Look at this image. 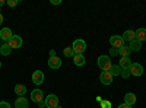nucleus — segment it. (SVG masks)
I'll list each match as a JSON object with an SVG mask.
<instances>
[{
    "label": "nucleus",
    "instance_id": "c756f323",
    "mask_svg": "<svg viewBox=\"0 0 146 108\" xmlns=\"http://www.w3.org/2000/svg\"><path fill=\"white\" fill-rule=\"evenodd\" d=\"M38 107H40V108H45V101H41V102L38 104Z\"/></svg>",
    "mask_w": 146,
    "mask_h": 108
},
{
    "label": "nucleus",
    "instance_id": "cd10ccee",
    "mask_svg": "<svg viewBox=\"0 0 146 108\" xmlns=\"http://www.w3.org/2000/svg\"><path fill=\"white\" fill-rule=\"evenodd\" d=\"M118 108H133L131 105H127V104H121V105H118Z\"/></svg>",
    "mask_w": 146,
    "mask_h": 108
},
{
    "label": "nucleus",
    "instance_id": "39448f33",
    "mask_svg": "<svg viewBox=\"0 0 146 108\" xmlns=\"http://www.w3.org/2000/svg\"><path fill=\"white\" fill-rule=\"evenodd\" d=\"M44 101H45V107L47 108H56L58 105V97L57 95H53V93L48 95Z\"/></svg>",
    "mask_w": 146,
    "mask_h": 108
},
{
    "label": "nucleus",
    "instance_id": "c9c22d12",
    "mask_svg": "<svg viewBox=\"0 0 146 108\" xmlns=\"http://www.w3.org/2000/svg\"><path fill=\"white\" fill-rule=\"evenodd\" d=\"M0 69H2V62H0Z\"/></svg>",
    "mask_w": 146,
    "mask_h": 108
},
{
    "label": "nucleus",
    "instance_id": "6e6552de",
    "mask_svg": "<svg viewBox=\"0 0 146 108\" xmlns=\"http://www.w3.org/2000/svg\"><path fill=\"white\" fill-rule=\"evenodd\" d=\"M31 99L36 104H40L41 101H44V92L41 89H34L31 92Z\"/></svg>",
    "mask_w": 146,
    "mask_h": 108
},
{
    "label": "nucleus",
    "instance_id": "9d476101",
    "mask_svg": "<svg viewBox=\"0 0 146 108\" xmlns=\"http://www.w3.org/2000/svg\"><path fill=\"white\" fill-rule=\"evenodd\" d=\"M48 66H50V69H60L62 67V58L60 57H50L48 58Z\"/></svg>",
    "mask_w": 146,
    "mask_h": 108
},
{
    "label": "nucleus",
    "instance_id": "473e14b6",
    "mask_svg": "<svg viewBox=\"0 0 146 108\" xmlns=\"http://www.w3.org/2000/svg\"><path fill=\"white\" fill-rule=\"evenodd\" d=\"M2 23H3V15L0 13V25H2Z\"/></svg>",
    "mask_w": 146,
    "mask_h": 108
},
{
    "label": "nucleus",
    "instance_id": "f8f14e48",
    "mask_svg": "<svg viewBox=\"0 0 146 108\" xmlns=\"http://www.w3.org/2000/svg\"><path fill=\"white\" fill-rule=\"evenodd\" d=\"M123 40H124V41H129V42L135 41V40H136V32L133 31V29H127V31H124V34H123Z\"/></svg>",
    "mask_w": 146,
    "mask_h": 108
},
{
    "label": "nucleus",
    "instance_id": "bb28decb",
    "mask_svg": "<svg viewBox=\"0 0 146 108\" xmlns=\"http://www.w3.org/2000/svg\"><path fill=\"white\" fill-rule=\"evenodd\" d=\"M0 108H10V104L6 102V101H2L0 102Z\"/></svg>",
    "mask_w": 146,
    "mask_h": 108
},
{
    "label": "nucleus",
    "instance_id": "c85d7f7f",
    "mask_svg": "<svg viewBox=\"0 0 146 108\" xmlns=\"http://www.w3.org/2000/svg\"><path fill=\"white\" fill-rule=\"evenodd\" d=\"M62 3V0H51V5H60Z\"/></svg>",
    "mask_w": 146,
    "mask_h": 108
},
{
    "label": "nucleus",
    "instance_id": "aec40b11",
    "mask_svg": "<svg viewBox=\"0 0 146 108\" xmlns=\"http://www.w3.org/2000/svg\"><path fill=\"white\" fill-rule=\"evenodd\" d=\"M110 73L113 75V78H114V76H120V75H121V69H120V66H118V64H113L111 69H110Z\"/></svg>",
    "mask_w": 146,
    "mask_h": 108
},
{
    "label": "nucleus",
    "instance_id": "412c9836",
    "mask_svg": "<svg viewBox=\"0 0 146 108\" xmlns=\"http://www.w3.org/2000/svg\"><path fill=\"white\" fill-rule=\"evenodd\" d=\"M131 51H130V48H129V45H123L120 48V56L121 57H129V54H130Z\"/></svg>",
    "mask_w": 146,
    "mask_h": 108
},
{
    "label": "nucleus",
    "instance_id": "7c9ffc66",
    "mask_svg": "<svg viewBox=\"0 0 146 108\" xmlns=\"http://www.w3.org/2000/svg\"><path fill=\"white\" fill-rule=\"evenodd\" d=\"M110 107H111V104H110V102H104V108H110Z\"/></svg>",
    "mask_w": 146,
    "mask_h": 108
},
{
    "label": "nucleus",
    "instance_id": "5701e85b",
    "mask_svg": "<svg viewBox=\"0 0 146 108\" xmlns=\"http://www.w3.org/2000/svg\"><path fill=\"white\" fill-rule=\"evenodd\" d=\"M63 56L64 57H73V56H75V53H73V50H72V47H66V48L63 50Z\"/></svg>",
    "mask_w": 146,
    "mask_h": 108
},
{
    "label": "nucleus",
    "instance_id": "a211bd4d",
    "mask_svg": "<svg viewBox=\"0 0 146 108\" xmlns=\"http://www.w3.org/2000/svg\"><path fill=\"white\" fill-rule=\"evenodd\" d=\"M129 48H130V51H140V50H142V42L137 41V40L131 41L130 45H129Z\"/></svg>",
    "mask_w": 146,
    "mask_h": 108
},
{
    "label": "nucleus",
    "instance_id": "2f4dec72",
    "mask_svg": "<svg viewBox=\"0 0 146 108\" xmlns=\"http://www.w3.org/2000/svg\"><path fill=\"white\" fill-rule=\"evenodd\" d=\"M50 57H56V51H54V50L50 51Z\"/></svg>",
    "mask_w": 146,
    "mask_h": 108
},
{
    "label": "nucleus",
    "instance_id": "4be33fe9",
    "mask_svg": "<svg viewBox=\"0 0 146 108\" xmlns=\"http://www.w3.org/2000/svg\"><path fill=\"white\" fill-rule=\"evenodd\" d=\"M0 53H2L3 56H9V54L12 53V48H10L7 44H3L2 47H0Z\"/></svg>",
    "mask_w": 146,
    "mask_h": 108
},
{
    "label": "nucleus",
    "instance_id": "0eeeda50",
    "mask_svg": "<svg viewBox=\"0 0 146 108\" xmlns=\"http://www.w3.org/2000/svg\"><path fill=\"white\" fill-rule=\"evenodd\" d=\"M31 79H32V83H35V85H41V83H44L45 76H44V73L41 70H35L32 73V76H31Z\"/></svg>",
    "mask_w": 146,
    "mask_h": 108
},
{
    "label": "nucleus",
    "instance_id": "20e7f679",
    "mask_svg": "<svg viewBox=\"0 0 146 108\" xmlns=\"http://www.w3.org/2000/svg\"><path fill=\"white\" fill-rule=\"evenodd\" d=\"M7 45L10 47L12 50H16V48H21L22 47V38L19 37V35H13V37H12L9 41H7Z\"/></svg>",
    "mask_w": 146,
    "mask_h": 108
},
{
    "label": "nucleus",
    "instance_id": "7ed1b4c3",
    "mask_svg": "<svg viewBox=\"0 0 146 108\" xmlns=\"http://www.w3.org/2000/svg\"><path fill=\"white\" fill-rule=\"evenodd\" d=\"M129 70H130V75L136 76V78H139V76L143 75V66L140 63H131V66H130Z\"/></svg>",
    "mask_w": 146,
    "mask_h": 108
},
{
    "label": "nucleus",
    "instance_id": "423d86ee",
    "mask_svg": "<svg viewBox=\"0 0 146 108\" xmlns=\"http://www.w3.org/2000/svg\"><path fill=\"white\" fill-rule=\"evenodd\" d=\"M110 44H111V47H114V48H121V47L124 45V40H123V37H120V35H113V37L110 38Z\"/></svg>",
    "mask_w": 146,
    "mask_h": 108
},
{
    "label": "nucleus",
    "instance_id": "2eb2a0df",
    "mask_svg": "<svg viewBox=\"0 0 146 108\" xmlns=\"http://www.w3.org/2000/svg\"><path fill=\"white\" fill-rule=\"evenodd\" d=\"M120 69L121 70H126V69H130V66H131V60L129 58V57H121L120 58Z\"/></svg>",
    "mask_w": 146,
    "mask_h": 108
},
{
    "label": "nucleus",
    "instance_id": "dca6fc26",
    "mask_svg": "<svg viewBox=\"0 0 146 108\" xmlns=\"http://www.w3.org/2000/svg\"><path fill=\"white\" fill-rule=\"evenodd\" d=\"M135 32H136V40L137 41H140V42L146 41V28H139Z\"/></svg>",
    "mask_w": 146,
    "mask_h": 108
},
{
    "label": "nucleus",
    "instance_id": "393cba45",
    "mask_svg": "<svg viewBox=\"0 0 146 108\" xmlns=\"http://www.w3.org/2000/svg\"><path fill=\"white\" fill-rule=\"evenodd\" d=\"M123 79H127L129 76H130V70L129 69H126V70H121V75H120Z\"/></svg>",
    "mask_w": 146,
    "mask_h": 108
},
{
    "label": "nucleus",
    "instance_id": "b1692460",
    "mask_svg": "<svg viewBox=\"0 0 146 108\" xmlns=\"http://www.w3.org/2000/svg\"><path fill=\"white\" fill-rule=\"evenodd\" d=\"M120 54V48H114V47H111V50H110V56L111 57H115Z\"/></svg>",
    "mask_w": 146,
    "mask_h": 108
},
{
    "label": "nucleus",
    "instance_id": "4468645a",
    "mask_svg": "<svg viewBox=\"0 0 146 108\" xmlns=\"http://www.w3.org/2000/svg\"><path fill=\"white\" fill-rule=\"evenodd\" d=\"M28 99L25 97H19L16 101H15V108H28Z\"/></svg>",
    "mask_w": 146,
    "mask_h": 108
},
{
    "label": "nucleus",
    "instance_id": "a878e982",
    "mask_svg": "<svg viewBox=\"0 0 146 108\" xmlns=\"http://www.w3.org/2000/svg\"><path fill=\"white\" fill-rule=\"evenodd\" d=\"M10 7H15L16 5H18V0H9V2H6Z\"/></svg>",
    "mask_w": 146,
    "mask_h": 108
},
{
    "label": "nucleus",
    "instance_id": "72a5a7b5",
    "mask_svg": "<svg viewBox=\"0 0 146 108\" xmlns=\"http://www.w3.org/2000/svg\"><path fill=\"white\" fill-rule=\"evenodd\" d=\"M5 5V0H0V6H3Z\"/></svg>",
    "mask_w": 146,
    "mask_h": 108
},
{
    "label": "nucleus",
    "instance_id": "f704fd0d",
    "mask_svg": "<svg viewBox=\"0 0 146 108\" xmlns=\"http://www.w3.org/2000/svg\"><path fill=\"white\" fill-rule=\"evenodd\" d=\"M56 108H62V105H57V107H56Z\"/></svg>",
    "mask_w": 146,
    "mask_h": 108
},
{
    "label": "nucleus",
    "instance_id": "9b49d317",
    "mask_svg": "<svg viewBox=\"0 0 146 108\" xmlns=\"http://www.w3.org/2000/svg\"><path fill=\"white\" fill-rule=\"evenodd\" d=\"M12 37H13V34H12L10 28H2L0 29V38H2L3 41H9Z\"/></svg>",
    "mask_w": 146,
    "mask_h": 108
},
{
    "label": "nucleus",
    "instance_id": "1a4fd4ad",
    "mask_svg": "<svg viewBox=\"0 0 146 108\" xmlns=\"http://www.w3.org/2000/svg\"><path fill=\"white\" fill-rule=\"evenodd\" d=\"M100 80L102 82V85H111L113 83V75L110 72H102L100 75Z\"/></svg>",
    "mask_w": 146,
    "mask_h": 108
},
{
    "label": "nucleus",
    "instance_id": "6ab92c4d",
    "mask_svg": "<svg viewBox=\"0 0 146 108\" xmlns=\"http://www.w3.org/2000/svg\"><path fill=\"white\" fill-rule=\"evenodd\" d=\"M15 93H18L19 97H23V95L27 93V86L21 85V83H18V85L15 86Z\"/></svg>",
    "mask_w": 146,
    "mask_h": 108
},
{
    "label": "nucleus",
    "instance_id": "f03ea898",
    "mask_svg": "<svg viewBox=\"0 0 146 108\" xmlns=\"http://www.w3.org/2000/svg\"><path fill=\"white\" fill-rule=\"evenodd\" d=\"M72 50L75 54H83V51L86 50V42H85V40H82V38L76 40L72 45Z\"/></svg>",
    "mask_w": 146,
    "mask_h": 108
},
{
    "label": "nucleus",
    "instance_id": "f3484780",
    "mask_svg": "<svg viewBox=\"0 0 146 108\" xmlns=\"http://www.w3.org/2000/svg\"><path fill=\"white\" fill-rule=\"evenodd\" d=\"M73 63H75L76 66H83L85 64V56L83 54H75L73 56Z\"/></svg>",
    "mask_w": 146,
    "mask_h": 108
},
{
    "label": "nucleus",
    "instance_id": "f257e3e1",
    "mask_svg": "<svg viewBox=\"0 0 146 108\" xmlns=\"http://www.w3.org/2000/svg\"><path fill=\"white\" fill-rule=\"evenodd\" d=\"M96 64H98V67L102 72H110V69H111V66H113V62H111V58H110L108 56H100Z\"/></svg>",
    "mask_w": 146,
    "mask_h": 108
},
{
    "label": "nucleus",
    "instance_id": "ddd939ff",
    "mask_svg": "<svg viewBox=\"0 0 146 108\" xmlns=\"http://www.w3.org/2000/svg\"><path fill=\"white\" fill-rule=\"evenodd\" d=\"M136 101H137V98H136V95L133 93V92H129V93L124 95V104H127V105H135Z\"/></svg>",
    "mask_w": 146,
    "mask_h": 108
}]
</instances>
